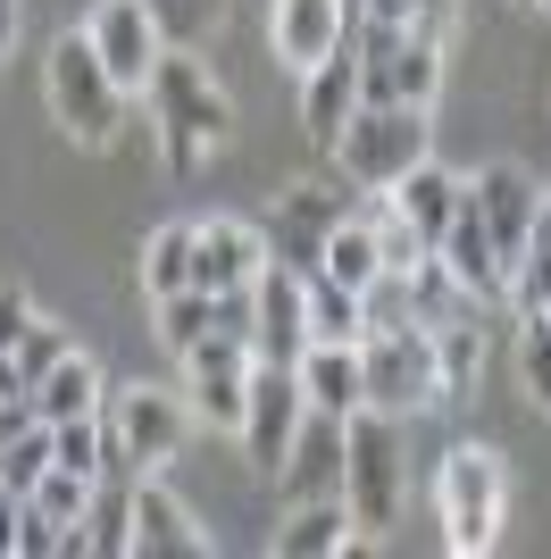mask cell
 <instances>
[{
    "label": "cell",
    "mask_w": 551,
    "mask_h": 559,
    "mask_svg": "<svg viewBox=\"0 0 551 559\" xmlns=\"http://www.w3.org/2000/svg\"><path fill=\"white\" fill-rule=\"evenodd\" d=\"M142 93H151V126H160V151H167V167H176V176H192V167L226 142V126H234L226 93L209 84V68L192 59V50H167Z\"/></svg>",
    "instance_id": "1"
},
{
    "label": "cell",
    "mask_w": 551,
    "mask_h": 559,
    "mask_svg": "<svg viewBox=\"0 0 551 559\" xmlns=\"http://www.w3.org/2000/svg\"><path fill=\"white\" fill-rule=\"evenodd\" d=\"M351 59H360V109H385V100L435 109L443 43H426V34H410V25H351Z\"/></svg>",
    "instance_id": "2"
},
{
    "label": "cell",
    "mask_w": 551,
    "mask_h": 559,
    "mask_svg": "<svg viewBox=\"0 0 551 559\" xmlns=\"http://www.w3.org/2000/svg\"><path fill=\"white\" fill-rule=\"evenodd\" d=\"M360 384H367V409L385 418H410V409H435L443 401V376H435V326H367L360 334Z\"/></svg>",
    "instance_id": "3"
},
{
    "label": "cell",
    "mask_w": 551,
    "mask_h": 559,
    "mask_svg": "<svg viewBox=\"0 0 551 559\" xmlns=\"http://www.w3.org/2000/svg\"><path fill=\"white\" fill-rule=\"evenodd\" d=\"M401 418L385 409H351L343 418V501L360 526H392L401 518Z\"/></svg>",
    "instance_id": "4"
},
{
    "label": "cell",
    "mask_w": 551,
    "mask_h": 559,
    "mask_svg": "<svg viewBox=\"0 0 551 559\" xmlns=\"http://www.w3.org/2000/svg\"><path fill=\"white\" fill-rule=\"evenodd\" d=\"M335 159H343L351 185L392 192L418 159H426V109H410V100H385V109H351L343 142H335Z\"/></svg>",
    "instance_id": "5"
},
{
    "label": "cell",
    "mask_w": 551,
    "mask_h": 559,
    "mask_svg": "<svg viewBox=\"0 0 551 559\" xmlns=\"http://www.w3.org/2000/svg\"><path fill=\"white\" fill-rule=\"evenodd\" d=\"M435 501H443V543H452V551H484V543L502 535V460L484 443L443 451Z\"/></svg>",
    "instance_id": "6"
},
{
    "label": "cell",
    "mask_w": 551,
    "mask_h": 559,
    "mask_svg": "<svg viewBox=\"0 0 551 559\" xmlns=\"http://www.w3.org/2000/svg\"><path fill=\"white\" fill-rule=\"evenodd\" d=\"M50 109L68 126L75 142H109L117 117H126V93H117V75L101 68V50L84 34H59L50 43Z\"/></svg>",
    "instance_id": "7"
},
{
    "label": "cell",
    "mask_w": 551,
    "mask_h": 559,
    "mask_svg": "<svg viewBox=\"0 0 551 559\" xmlns=\"http://www.w3.org/2000/svg\"><path fill=\"white\" fill-rule=\"evenodd\" d=\"M301 418H309L301 376L284 368V359H259L251 368V409H243V460H251L259 476H276L284 451H293V435H301Z\"/></svg>",
    "instance_id": "8"
},
{
    "label": "cell",
    "mask_w": 551,
    "mask_h": 559,
    "mask_svg": "<svg viewBox=\"0 0 551 559\" xmlns=\"http://www.w3.org/2000/svg\"><path fill=\"white\" fill-rule=\"evenodd\" d=\"M251 368H259V350H251V343H234V334L209 326L201 343L184 350V376H192V409H201L209 426L243 435V409H251Z\"/></svg>",
    "instance_id": "9"
},
{
    "label": "cell",
    "mask_w": 551,
    "mask_h": 559,
    "mask_svg": "<svg viewBox=\"0 0 551 559\" xmlns=\"http://www.w3.org/2000/svg\"><path fill=\"white\" fill-rule=\"evenodd\" d=\"M84 43L101 50V68L117 75V93H142L151 68L167 59V34H160V17H151L142 0H101L92 25H84Z\"/></svg>",
    "instance_id": "10"
},
{
    "label": "cell",
    "mask_w": 551,
    "mask_h": 559,
    "mask_svg": "<svg viewBox=\"0 0 551 559\" xmlns=\"http://www.w3.org/2000/svg\"><path fill=\"white\" fill-rule=\"evenodd\" d=\"M251 309H259L251 350H259V359H284V368H293L301 350H309V284H301V267H284V259L268 251V267L251 276Z\"/></svg>",
    "instance_id": "11"
},
{
    "label": "cell",
    "mask_w": 551,
    "mask_h": 559,
    "mask_svg": "<svg viewBox=\"0 0 551 559\" xmlns=\"http://www.w3.org/2000/svg\"><path fill=\"white\" fill-rule=\"evenodd\" d=\"M351 25H360V0H276V17H268V43L284 68H318L326 50H343L351 43Z\"/></svg>",
    "instance_id": "12"
},
{
    "label": "cell",
    "mask_w": 551,
    "mask_h": 559,
    "mask_svg": "<svg viewBox=\"0 0 551 559\" xmlns=\"http://www.w3.org/2000/svg\"><path fill=\"white\" fill-rule=\"evenodd\" d=\"M276 492H284V510L335 501V492H343V418H326V409L301 418L293 451H284V467H276Z\"/></svg>",
    "instance_id": "13"
},
{
    "label": "cell",
    "mask_w": 551,
    "mask_h": 559,
    "mask_svg": "<svg viewBox=\"0 0 551 559\" xmlns=\"http://www.w3.org/2000/svg\"><path fill=\"white\" fill-rule=\"evenodd\" d=\"M435 267L452 276L459 301H502V293H509V259L493 251V234H484V217H477V201H468V192H459L452 234L435 242Z\"/></svg>",
    "instance_id": "14"
},
{
    "label": "cell",
    "mask_w": 551,
    "mask_h": 559,
    "mask_svg": "<svg viewBox=\"0 0 551 559\" xmlns=\"http://www.w3.org/2000/svg\"><path fill=\"white\" fill-rule=\"evenodd\" d=\"M360 210L351 192H335V185H293L284 192V210H276V234H268V251L284 259V267H318V251H326V234L343 226V217Z\"/></svg>",
    "instance_id": "15"
},
{
    "label": "cell",
    "mask_w": 551,
    "mask_h": 559,
    "mask_svg": "<svg viewBox=\"0 0 551 559\" xmlns=\"http://www.w3.org/2000/svg\"><path fill=\"white\" fill-rule=\"evenodd\" d=\"M268 267V226L251 217H209L192 226V284L201 293H234V284H251Z\"/></svg>",
    "instance_id": "16"
},
{
    "label": "cell",
    "mask_w": 551,
    "mask_h": 559,
    "mask_svg": "<svg viewBox=\"0 0 551 559\" xmlns=\"http://www.w3.org/2000/svg\"><path fill=\"white\" fill-rule=\"evenodd\" d=\"M351 109H360V59H351V43H343V50H326L318 68L301 75V134H309V151L335 159Z\"/></svg>",
    "instance_id": "17"
},
{
    "label": "cell",
    "mask_w": 551,
    "mask_h": 559,
    "mask_svg": "<svg viewBox=\"0 0 551 559\" xmlns=\"http://www.w3.org/2000/svg\"><path fill=\"white\" fill-rule=\"evenodd\" d=\"M101 418L126 435V460H134L142 476H151V467H167V460H176V443H184V409H176L167 393H151V384H126Z\"/></svg>",
    "instance_id": "18"
},
{
    "label": "cell",
    "mask_w": 551,
    "mask_h": 559,
    "mask_svg": "<svg viewBox=\"0 0 551 559\" xmlns=\"http://www.w3.org/2000/svg\"><path fill=\"white\" fill-rule=\"evenodd\" d=\"M468 201H477V217H484V234H493V251H502V259L527 251L535 210H543V185H535L527 167H484L477 185H468Z\"/></svg>",
    "instance_id": "19"
},
{
    "label": "cell",
    "mask_w": 551,
    "mask_h": 559,
    "mask_svg": "<svg viewBox=\"0 0 551 559\" xmlns=\"http://www.w3.org/2000/svg\"><path fill=\"white\" fill-rule=\"evenodd\" d=\"M201 551H209V535L192 526V510L167 485L134 476V559H201Z\"/></svg>",
    "instance_id": "20"
},
{
    "label": "cell",
    "mask_w": 551,
    "mask_h": 559,
    "mask_svg": "<svg viewBox=\"0 0 551 559\" xmlns=\"http://www.w3.org/2000/svg\"><path fill=\"white\" fill-rule=\"evenodd\" d=\"M301 393H309V409H326V418H351V409H367V384H360V343H309L293 359Z\"/></svg>",
    "instance_id": "21"
},
{
    "label": "cell",
    "mask_w": 551,
    "mask_h": 559,
    "mask_svg": "<svg viewBox=\"0 0 551 559\" xmlns=\"http://www.w3.org/2000/svg\"><path fill=\"white\" fill-rule=\"evenodd\" d=\"M459 192H468V185H459L452 167H435V159H418L410 176L392 185V210L410 217V234L426 242V259H435V242L452 234V217H459Z\"/></svg>",
    "instance_id": "22"
},
{
    "label": "cell",
    "mask_w": 551,
    "mask_h": 559,
    "mask_svg": "<svg viewBox=\"0 0 551 559\" xmlns=\"http://www.w3.org/2000/svg\"><path fill=\"white\" fill-rule=\"evenodd\" d=\"M351 526H360V518H351L343 492H335V501H301V510H284V526H276V551L284 559H335V551L360 543Z\"/></svg>",
    "instance_id": "23"
},
{
    "label": "cell",
    "mask_w": 551,
    "mask_h": 559,
    "mask_svg": "<svg viewBox=\"0 0 551 559\" xmlns=\"http://www.w3.org/2000/svg\"><path fill=\"white\" fill-rule=\"evenodd\" d=\"M84 551L92 559H134V476H92Z\"/></svg>",
    "instance_id": "24"
},
{
    "label": "cell",
    "mask_w": 551,
    "mask_h": 559,
    "mask_svg": "<svg viewBox=\"0 0 551 559\" xmlns=\"http://www.w3.org/2000/svg\"><path fill=\"white\" fill-rule=\"evenodd\" d=\"M101 393H109V384H101V368H92L84 350H68V359H59V368H50L43 384H34V418H43V426L101 418Z\"/></svg>",
    "instance_id": "25"
},
{
    "label": "cell",
    "mask_w": 551,
    "mask_h": 559,
    "mask_svg": "<svg viewBox=\"0 0 551 559\" xmlns=\"http://www.w3.org/2000/svg\"><path fill=\"white\" fill-rule=\"evenodd\" d=\"M318 276H335V284H351V293H367V284L385 276V259H376V226H367L360 210L343 217V226L326 234V251H318Z\"/></svg>",
    "instance_id": "26"
},
{
    "label": "cell",
    "mask_w": 551,
    "mask_h": 559,
    "mask_svg": "<svg viewBox=\"0 0 551 559\" xmlns=\"http://www.w3.org/2000/svg\"><path fill=\"white\" fill-rule=\"evenodd\" d=\"M301 284H309V343H360L367 334V293L318 276V267H309Z\"/></svg>",
    "instance_id": "27"
},
{
    "label": "cell",
    "mask_w": 551,
    "mask_h": 559,
    "mask_svg": "<svg viewBox=\"0 0 551 559\" xmlns=\"http://www.w3.org/2000/svg\"><path fill=\"white\" fill-rule=\"evenodd\" d=\"M518 318H535V309H551V192H543V210H535V234H527V251L509 259V293H502Z\"/></svg>",
    "instance_id": "28"
},
{
    "label": "cell",
    "mask_w": 551,
    "mask_h": 559,
    "mask_svg": "<svg viewBox=\"0 0 551 559\" xmlns=\"http://www.w3.org/2000/svg\"><path fill=\"white\" fill-rule=\"evenodd\" d=\"M435 376H443V401H468V384L484 376V334L468 318H443L435 326Z\"/></svg>",
    "instance_id": "29"
},
{
    "label": "cell",
    "mask_w": 551,
    "mask_h": 559,
    "mask_svg": "<svg viewBox=\"0 0 551 559\" xmlns=\"http://www.w3.org/2000/svg\"><path fill=\"white\" fill-rule=\"evenodd\" d=\"M50 467H59V443H50L43 418H25L17 435H0V485H9V492H34Z\"/></svg>",
    "instance_id": "30"
},
{
    "label": "cell",
    "mask_w": 551,
    "mask_h": 559,
    "mask_svg": "<svg viewBox=\"0 0 551 559\" xmlns=\"http://www.w3.org/2000/svg\"><path fill=\"white\" fill-rule=\"evenodd\" d=\"M184 284H192V226H160L151 234V242H142V293H151V301H167V293H184Z\"/></svg>",
    "instance_id": "31"
},
{
    "label": "cell",
    "mask_w": 551,
    "mask_h": 559,
    "mask_svg": "<svg viewBox=\"0 0 551 559\" xmlns=\"http://www.w3.org/2000/svg\"><path fill=\"white\" fill-rule=\"evenodd\" d=\"M151 309H160V343L176 350V359L209 334V293L201 284H184V293H167V301H151Z\"/></svg>",
    "instance_id": "32"
},
{
    "label": "cell",
    "mask_w": 551,
    "mask_h": 559,
    "mask_svg": "<svg viewBox=\"0 0 551 559\" xmlns=\"http://www.w3.org/2000/svg\"><path fill=\"white\" fill-rule=\"evenodd\" d=\"M142 9L160 17V34H167V43H176V50H192V43H201V34H209V25L226 17V0H142Z\"/></svg>",
    "instance_id": "33"
},
{
    "label": "cell",
    "mask_w": 551,
    "mask_h": 559,
    "mask_svg": "<svg viewBox=\"0 0 551 559\" xmlns=\"http://www.w3.org/2000/svg\"><path fill=\"white\" fill-rule=\"evenodd\" d=\"M43 518H59V526H84V501H92V476H75V467H50L43 485L25 492Z\"/></svg>",
    "instance_id": "34"
},
{
    "label": "cell",
    "mask_w": 551,
    "mask_h": 559,
    "mask_svg": "<svg viewBox=\"0 0 551 559\" xmlns=\"http://www.w3.org/2000/svg\"><path fill=\"white\" fill-rule=\"evenodd\" d=\"M68 334H59V326H43V318H34V326H25L17 334V350H9V359H17V376H25V384H43V376L50 368H59V359H68Z\"/></svg>",
    "instance_id": "35"
},
{
    "label": "cell",
    "mask_w": 551,
    "mask_h": 559,
    "mask_svg": "<svg viewBox=\"0 0 551 559\" xmlns=\"http://www.w3.org/2000/svg\"><path fill=\"white\" fill-rule=\"evenodd\" d=\"M518 376H527V393L551 409V309L527 318V343H518Z\"/></svg>",
    "instance_id": "36"
},
{
    "label": "cell",
    "mask_w": 551,
    "mask_h": 559,
    "mask_svg": "<svg viewBox=\"0 0 551 559\" xmlns=\"http://www.w3.org/2000/svg\"><path fill=\"white\" fill-rule=\"evenodd\" d=\"M50 443H59V467H75V476H101V418L50 426Z\"/></svg>",
    "instance_id": "37"
},
{
    "label": "cell",
    "mask_w": 551,
    "mask_h": 559,
    "mask_svg": "<svg viewBox=\"0 0 551 559\" xmlns=\"http://www.w3.org/2000/svg\"><path fill=\"white\" fill-rule=\"evenodd\" d=\"M17 559H68V526L43 518L34 501H25V526H17Z\"/></svg>",
    "instance_id": "38"
},
{
    "label": "cell",
    "mask_w": 551,
    "mask_h": 559,
    "mask_svg": "<svg viewBox=\"0 0 551 559\" xmlns=\"http://www.w3.org/2000/svg\"><path fill=\"white\" fill-rule=\"evenodd\" d=\"M34 326V309H25V293L17 284H0V350H17V334Z\"/></svg>",
    "instance_id": "39"
},
{
    "label": "cell",
    "mask_w": 551,
    "mask_h": 559,
    "mask_svg": "<svg viewBox=\"0 0 551 559\" xmlns=\"http://www.w3.org/2000/svg\"><path fill=\"white\" fill-rule=\"evenodd\" d=\"M418 0H360V25H410Z\"/></svg>",
    "instance_id": "40"
},
{
    "label": "cell",
    "mask_w": 551,
    "mask_h": 559,
    "mask_svg": "<svg viewBox=\"0 0 551 559\" xmlns=\"http://www.w3.org/2000/svg\"><path fill=\"white\" fill-rule=\"evenodd\" d=\"M9 43H17V0H0V59H9Z\"/></svg>",
    "instance_id": "41"
}]
</instances>
